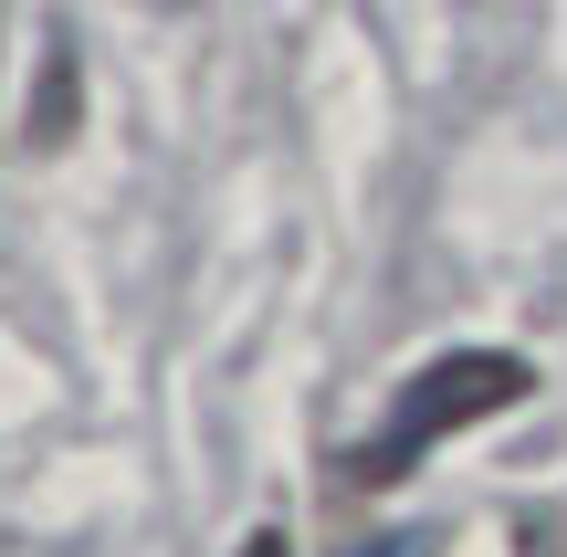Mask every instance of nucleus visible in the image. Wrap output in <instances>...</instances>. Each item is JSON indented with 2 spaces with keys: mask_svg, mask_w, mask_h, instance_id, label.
<instances>
[{
  "mask_svg": "<svg viewBox=\"0 0 567 557\" xmlns=\"http://www.w3.org/2000/svg\"><path fill=\"white\" fill-rule=\"evenodd\" d=\"M368 557H421V537H389V547H368Z\"/></svg>",
  "mask_w": 567,
  "mask_h": 557,
  "instance_id": "obj_3",
  "label": "nucleus"
},
{
  "mask_svg": "<svg viewBox=\"0 0 567 557\" xmlns=\"http://www.w3.org/2000/svg\"><path fill=\"white\" fill-rule=\"evenodd\" d=\"M526 390H536L526 358H505V348H452V358H431V369L389 400V432L358 442V463H347V474H358V484H400L431 442H452V432H473V421L515 411Z\"/></svg>",
  "mask_w": 567,
  "mask_h": 557,
  "instance_id": "obj_1",
  "label": "nucleus"
},
{
  "mask_svg": "<svg viewBox=\"0 0 567 557\" xmlns=\"http://www.w3.org/2000/svg\"><path fill=\"white\" fill-rule=\"evenodd\" d=\"M243 557H295V547H284V526H264V537H252Z\"/></svg>",
  "mask_w": 567,
  "mask_h": 557,
  "instance_id": "obj_2",
  "label": "nucleus"
}]
</instances>
